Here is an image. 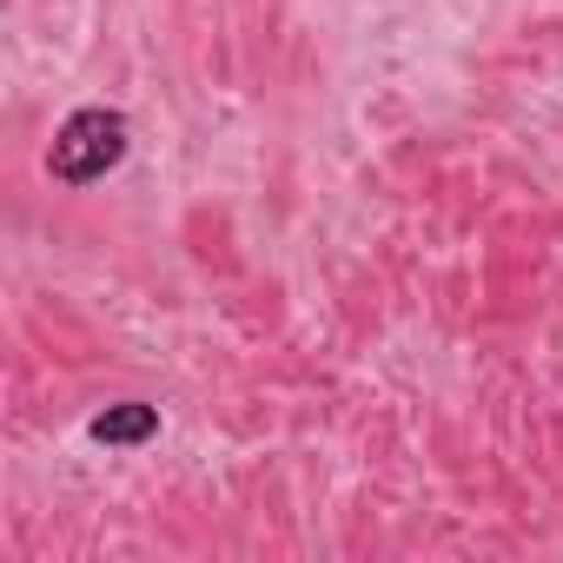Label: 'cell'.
<instances>
[{
  "label": "cell",
  "mask_w": 563,
  "mask_h": 563,
  "mask_svg": "<svg viewBox=\"0 0 563 563\" xmlns=\"http://www.w3.org/2000/svg\"><path fill=\"white\" fill-rule=\"evenodd\" d=\"M126 146H133V126H126L120 107H80V113H67L60 133H54L47 173H54L60 186H100V179L126 159Z\"/></svg>",
  "instance_id": "obj_1"
},
{
  "label": "cell",
  "mask_w": 563,
  "mask_h": 563,
  "mask_svg": "<svg viewBox=\"0 0 563 563\" xmlns=\"http://www.w3.org/2000/svg\"><path fill=\"white\" fill-rule=\"evenodd\" d=\"M93 444H107V451H133V444H146V438H159V405H140V398H126V405H107L93 424Z\"/></svg>",
  "instance_id": "obj_2"
}]
</instances>
